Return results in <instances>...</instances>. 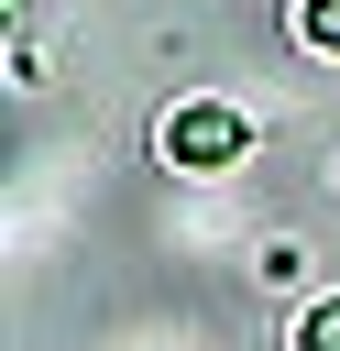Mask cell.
<instances>
[{
  "mask_svg": "<svg viewBox=\"0 0 340 351\" xmlns=\"http://www.w3.org/2000/svg\"><path fill=\"white\" fill-rule=\"evenodd\" d=\"M165 154L175 165H230L241 154V110H175L165 121Z\"/></svg>",
  "mask_w": 340,
  "mask_h": 351,
  "instance_id": "1",
  "label": "cell"
},
{
  "mask_svg": "<svg viewBox=\"0 0 340 351\" xmlns=\"http://www.w3.org/2000/svg\"><path fill=\"white\" fill-rule=\"evenodd\" d=\"M296 33H307L318 55H340V0H296Z\"/></svg>",
  "mask_w": 340,
  "mask_h": 351,
  "instance_id": "2",
  "label": "cell"
},
{
  "mask_svg": "<svg viewBox=\"0 0 340 351\" xmlns=\"http://www.w3.org/2000/svg\"><path fill=\"white\" fill-rule=\"evenodd\" d=\"M296 351H340V296H329V307H307V329H296Z\"/></svg>",
  "mask_w": 340,
  "mask_h": 351,
  "instance_id": "3",
  "label": "cell"
}]
</instances>
